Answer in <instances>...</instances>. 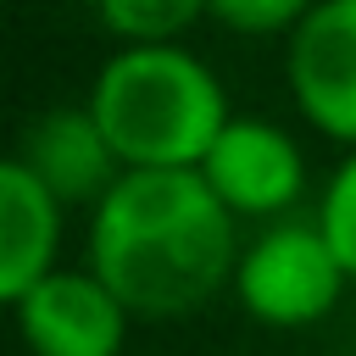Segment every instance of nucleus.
Masks as SVG:
<instances>
[{
	"label": "nucleus",
	"mask_w": 356,
	"mask_h": 356,
	"mask_svg": "<svg viewBox=\"0 0 356 356\" xmlns=\"http://www.w3.org/2000/svg\"><path fill=\"white\" fill-rule=\"evenodd\" d=\"M17 328L33 356H117L128 306L95 273H50L17 300Z\"/></svg>",
	"instance_id": "423d86ee"
},
{
	"label": "nucleus",
	"mask_w": 356,
	"mask_h": 356,
	"mask_svg": "<svg viewBox=\"0 0 356 356\" xmlns=\"http://www.w3.org/2000/svg\"><path fill=\"white\" fill-rule=\"evenodd\" d=\"M200 178L211 184V195L234 217H273L278 222L300 200L306 161H300V145L278 122L234 117L222 128V139L211 145V156L200 161Z\"/></svg>",
	"instance_id": "39448f33"
},
{
	"label": "nucleus",
	"mask_w": 356,
	"mask_h": 356,
	"mask_svg": "<svg viewBox=\"0 0 356 356\" xmlns=\"http://www.w3.org/2000/svg\"><path fill=\"white\" fill-rule=\"evenodd\" d=\"M200 17H206L200 0H106L100 6V22L122 44H172Z\"/></svg>",
	"instance_id": "1a4fd4ad"
},
{
	"label": "nucleus",
	"mask_w": 356,
	"mask_h": 356,
	"mask_svg": "<svg viewBox=\"0 0 356 356\" xmlns=\"http://www.w3.org/2000/svg\"><path fill=\"white\" fill-rule=\"evenodd\" d=\"M234 289L245 300V312L267 328H306L317 317H328L339 306L345 289V267L323 234L317 217H278L267 222L234 273Z\"/></svg>",
	"instance_id": "7ed1b4c3"
},
{
	"label": "nucleus",
	"mask_w": 356,
	"mask_h": 356,
	"mask_svg": "<svg viewBox=\"0 0 356 356\" xmlns=\"http://www.w3.org/2000/svg\"><path fill=\"white\" fill-rule=\"evenodd\" d=\"M306 11L312 6H300V0H217V6H206V17L234 33H295Z\"/></svg>",
	"instance_id": "9b49d317"
},
{
	"label": "nucleus",
	"mask_w": 356,
	"mask_h": 356,
	"mask_svg": "<svg viewBox=\"0 0 356 356\" xmlns=\"http://www.w3.org/2000/svg\"><path fill=\"white\" fill-rule=\"evenodd\" d=\"M289 89L312 128L356 150V0H323L289 33Z\"/></svg>",
	"instance_id": "20e7f679"
},
{
	"label": "nucleus",
	"mask_w": 356,
	"mask_h": 356,
	"mask_svg": "<svg viewBox=\"0 0 356 356\" xmlns=\"http://www.w3.org/2000/svg\"><path fill=\"white\" fill-rule=\"evenodd\" d=\"M317 222H323L345 278H356V150L334 167V178L323 189V206H317Z\"/></svg>",
	"instance_id": "9d476101"
},
{
	"label": "nucleus",
	"mask_w": 356,
	"mask_h": 356,
	"mask_svg": "<svg viewBox=\"0 0 356 356\" xmlns=\"http://www.w3.org/2000/svg\"><path fill=\"white\" fill-rule=\"evenodd\" d=\"M234 211L200 172H122L89 222V273L128 317H189L234 273Z\"/></svg>",
	"instance_id": "f257e3e1"
},
{
	"label": "nucleus",
	"mask_w": 356,
	"mask_h": 356,
	"mask_svg": "<svg viewBox=\"0 0 356 356\" xmlns=\"http://www.w3.org/2000/svg\"><path fill=\"white\" fill-rule=\"evenodd\" d=\"M89 117L128 172H200L234 122L211 67L178 44H122L89 89Z\"/></svg>",
	"instance_id": "f03ea898"
},
{
	"label": "nucleus",
	"mask_w": 356,
	"mask_h": 356,
	"mask_svg": "<svg viewBox=\"0 0 356 356\" xmlns=\"http://www.w3.org/2000/svg\"><path fill=\"white\" fill-rule=\"evenodd\" d=\"M11 161H22L61 206H89V200L100 206L117 189V178L128 172L117 161V150L106 145L100 122L89 117V106L83 111L78 106H56V111L33 117L22 128V145H17Z\"/></svg>",
	"instance_id": "0eeeda50"
},
{
	"label": "nucleus",
	"mask_w": 356,
	"mask_h": 356,
	"mask_svg": "<svg viewBox=\"0 0 356 356\" xmlns=\"http://www.w3.org/2000/svg\"><path fill=\"white\" fill-rule=\"evenodd\" d=\"M56 245L61 200L22 161H0V295L11 306L56 273Z\"/></svg>",
	"instance_id": "6e6552de"
}]
</instances>
